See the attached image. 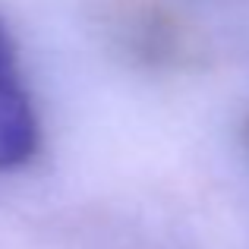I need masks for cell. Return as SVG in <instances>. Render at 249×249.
<instances>
[{
	"mask_svg": "<svg viewBox=\"0 0 249 249\" xmlns=\"http://www.w3.org/2000/svg\"><path fill=\"white\" fill-rule=\"evenodd\" d=\"M38 117L19 73H0V174L25 167L38 152Z\"/></svg>",
	"mask_w": 249,
	"mask_h": 249,
	"instance_id": "cell-1",
	"label": "cell"
},
{
	"mask_svg": "<svg viewBox=\"0 0 249 249\" xmlns=\"http://www.w3.org/2000/svg\"><path fill=\"white\" fill-rule=\"evenodd\" d=\"M0 73H16V51H13L3 22H0Z\"/></svg>",
	"mask_w": 249,
	"mask_h": 249,
	"instance_id": "cell-2",
	"label": "cell"
}]
</instances>
